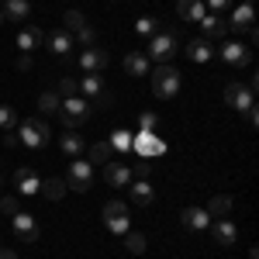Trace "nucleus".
I'll return each instance as SVG.
<instances>
[{
  "label": "nucleus",
  "instance_id": "nucleus-5",
  "mask_svg": "<svg viewBox=\"0 0 259 259\" xmlns=\"http://www.w3.org/2000/svg\"><path fill=\"white\" fill-rule=\"evenodd\" d=\"M66 187L76 190V194H87L94 187V162L76 156V159L69 162V169H66Z\"/></svg>",
  "mask_w": 259,
  "mask_h": 259
},
{
  "label": "nucleus",
  "instance_id": "nucleus-12",
  "mask_svg": "<svg viewBox=\"0 0 259 259\" xmlns=\"http://www.w3.org/2000/svg\"><path fill=\"white\" fill-rule=\"evenodd\" d=\"M80 69L83 73H100L107 62H111V56H107V49H100V45H90V49H83L80 52Z\"/></svg>",
  "mask_w": 259,
  "mask_h": 259
},
{
  "label": "nucleus",
  "instance_id": "nucleus-43",
  "mask_svg": "<svg viewBox=\"0 0 259 259\" xmlns=\"http://www.w3.org/2000/svg\"><path fill=\"white\" fill-rule=\"evenodd\" d=\"M0 259H18V256H14L11 249H0Z\"/></svg>",
  "mask_w": 259,
  "mask_h": 259
},
{
  "label": "nucleus",
  "instance_id": "nucleus-22",
  "mask_svg": "<svg viewBox=\"0 0 259 259\" xmlns=\"http://www.w3.org/2000/svg\"><path fill=\"white\" fill-rule=\"evenodd\" d=\"M200 28H204V38H225V35H228V21L221 18V14H211V11H207V14H204V18L197 21Z\"/></svg>",
  "mask_w": 259,
  "mask_h": 259
},
{
  "label": "nucleus",
  "instance_id": "nucleus-23",
  "mask_svg": "<svg viewBox=\"0 0 259 259\" xmlns=\"http://www.w3.org/2000/svg\"><path fill=\"white\" fill-rule=\"evenodd\" d=\"M59 149H62V156H69V159H76V156H80V152L87 149V145H83V135H80V132H73V128H66V132L59 135Z\"/></svg>",
  "mask_w": 259,
  "mask_h": 259
},
{
  "label": "nucleus",
  "instance_id": "nucleus-4",
  "mask_svg": "<svg viewBox=\"0 0 259 259\" xmlns=\"http://www.w3.org/2000/svg\"><path fill=\"white\" fill-rule=\"evenodd\" d=\"M18 142L21 145H28V149H41L45 142H49V124L45 118H28V121H18Z\"/></svg>",
  "mask_w": 259,
  "mask_h": 259
},
{
  "label": "nucleus",
  "instance_id": "nucleus-15",
  "mask_svg": "<svg viewBox=\"0 0 259 259\" xmlns=\"http://www.w3.org/2000/svg\"><path fill=\"white\" fill-rule=\"evenodd\" d=\"M135 152H139L142 159H156V156H162L166 152V145H162L159 139H156V132H139L135 135V145H132Z\"/></svg>",
  "mask_w": 259,
  "mask_h": 259
},
{
  "label": "nucleus",
  "instance_id": "nucleus-41",
  "mask_svg": "<svg viewBox=\"0 0 259 259\" xmlns=\"http://www.w3.org/2000/svg\"><path fill=\"white\" fill-rule=\"evenodd\" d=\"M0 211L14 214V211H21V207H18V200H14V197H7V200H0Z\"/></svg>",
  "mask_w": 259,
  "mask_h": 259
},
{
  "label": "nucleus",
  "instance_id": "nucleus-33",
  "mask_svg": "<svg viewBox=\"0 0 259 259\" xmlns=\"http://www.w3.org/2000/svg\"><path fill=\"white\" fill-rule=\"evenodd\" d=\"M18 128V111L11 104H0V132H14Z\"/></svg>",
  "mask_w": 259,
  "mask_h": 259
},
{
  "label": "nucleus",
  "instance_id": "nucleus-9",
  "mask_svg": "<svg viewBox=\"0 0 259 259\" xmlns=\"http://www.w3.org/2000/svg\"><path fill=\"white\" fill-rule=\"evenodd\" d=\"M11 228H14V235L24 242H38L41 239V228L35 225V218L28 214V211H14L11 214Z\"/></svg>",
  "mask_w": 259,
  "mask_h": 259
},
{
  "label": "nucleus",
  "instance_id": "nucleus-19",
  "mask_svg": "<svg viewBox=\"0 0 259 259\" xmlns=\"http://www.w3.org/2000/svg\"><path fill=\"white\" fill-rule=\"evenodd\" d=\"M211 239L218 242V245H235L239 242V225L228 218H214L211 221Z\"/></svg>",
  "mask_w": 259,
  "mask_h": 259
},
{
  "label": "nucleus",
  "instance_id": "nucleus-25",
  "mask_svg": "<svg viewBox=\"0 0 259 259\" xmlns=\"http://www.w3.org/2000/svg\"><path fill=\"white\" fill-rule=\"evenodd\" d=\"M177 14L180 21H200L207 14V7H204V0H177Z\"/></svg>",
  "mask_w": 259,
  "mask_h": 259
},
{
  "label": "nucleus",
  "instance_id": "nucleus-45",
  "mask_svg": "<svg viewBox=\"0 0 259 259\" xmlns=\"http://www.w3.org/2000/svg\"><path fill=\"white\" fill-rule=\"evenodd\" d=\"M0 24H4V11H0Z\"/></svg>",
  "mask_w": 259,
  "mask_h": 259
},
{
  "label": "nucleus",
  "instance_id": "nucleus-44",
  "mask_svg": "<svg viewBox=\"0 0 259 259\" xmlns=\"http://www.w3.org/2000/svg\"><path fill=\"white\" fill-rule=\"evenodd\" d=\"M242 4H256V0H242Z\"/></svg>",
  "mask_w": 259,
  "mask_h": 259
},
{
  "label": "nucleus",
  "instance_id": "nucleus-13",
  "mask_svg": "<svg viewBox=\"0 0 259 259\" xmlns=\"http://www.w3.org/2000/svg\"><path fill=\"white\" fill-rule=\"evenodd\" d=\"M256 7L252 4H232V18H228V31H249L256 28Z\"/></svg>",
  "mask_w": 259,
  "mask_h": 259
},
{
  "label": "nucleus",
  "instance_id": "nucleus-27",
  "mask_svg": "<svg viewBox=\"0 0 259 259\" xmlns=\"http://www.w3.org/2000/svg\"><path fill=\"white\" fill-rule=\"evenodd\" d=\"M59 104H62V97L56 94V90H45L38 97V114L41 118H52V114H59Z\"/></svg>",
  "mask_w": 259,
  "mask_h": 259
},
{
  "label": "nucleus",
  "instance_id": "nucleus-2",
  "mask_svg": "<svg viewBox=\"0 0 259 259\" xmlns=\"http://www.w3.org/2000/svg\"><path fill=\"white\" fill-rule=\"evenodd\" d=\"M90 111H94V104H90L87 97H80V94H76V97H66L59 104L62 128H73V132H76V128H83V124L90 121Z\"/></svg>",
  "mask_w": 259,
  "mask_h": 259
},
{
  "label": "nucleus",
  "instance_id": "nucleus-8",
  "mask_svg": "<svg viewBox=\"0 0 259 259\" xmlns=\"http://www.w3.org/2000/svg\"><path fill=\"white\" fill-rule=\"evenodd\" d=\"M225 104L228 107H235V111H249V107H256V90H249L245 83H228L225 87Z\"/></svg>",
  "mask_w": 259,
  "mask_h": 259
},
{
  "label": "nucleus",
  "instance_id": "nucleus-3",
  "mask_svg": "<svg viewBox=\"0 0 259 259\" xmlns=\"http://www.w3.org/2000/svg\"><path fill=\"white\" fill-rule=\"evenodd\" d=\"M149 76H152V94L159 100H173L180 94V87H183L180 69H173L169 62H166V66H156V73H149Z\"/></svg>",
  "mask_w": 259,
  "mask_h": 259
},
{
  "label": "nucleus",
  "instance_id": "nucleus-29",
  "mask_svg": "<svg viewBox=\"0 0 259 259\" xmlns=\"http://www.w3.org/2000/svg\"><path fill=\"white\" fill-rule=\"evenodd\" d=\"M87 152H90V162H111L114 156H118L111 142H94V145H90Z\"/></svg>",
  "mask_w": 259,
  "mask_h": 259
},
{
  "label": "nucleus",
  "instance_id": "nucleus-6",
  "mask_svg": "<svg viewBox=\"0 0 259 259\" xmlns=\"http://www.w3.org/2000/svg\"><path fill=\"white\" fill-rule=\"evenodd\" d=\"M128 204H121V200H111V204H104V225H107V232H114V235H124L128 232Z\"/></svg>",
  "mask_w": 259,
  "mask_h": 259
},
{
  "label": "nucleus",
  "instance_id": "nucleus-32",
  "mask_svg": "<svg viewBox=\"0 0 259 259\" xmlns=\"http://www.w3.org/2000/svg\"><path fill=\"white\" fill-rule=\"evenodd\" d=\"M83 24H87V18H83V11H66V14H62V28H66L69 35H76V31H80Z\"/></svg>",
  "mask_w": 259,
  "mask_h": 259
},
{
  "label": "nucleus",
  "instance_id": "nucleus-24",
  "mask_svg": "<svg viewBox=\"0 0 259 259\" xmlns=\"http://www.w3.org/2000/svg\"><path fill=\"white\" fill-rule=\"evenodd\" d=\"M124 73L128 76H149L152 73V62L145 59V52H128L124 56Z\"/></svg>",
  "mask_w": 259,
  "mask_h": 259
},
{
  "label": "nucleus",
  "instance_id": "nucleus-40",
  "mask_svg": "<svg viewBox=\"0 0 259 259\" xmlns=\"http://www.w3.org/2000/svg\"><path fill=\"white\" fill-rule=\"evenodd\" d=\"M232 4H235V0H204V7H207L211 14H221V11H228Z\"/></svg>",
  "mask_w": 259,
  "mask_h": 259
},
{
  "label": "nucleus",
  "instance_id": "nucleus-42",
  "mask_svg": "<svg viewBox=\"0 0 259 259\" xmlns=\"http://www.w3.org/2000/svg\"><path fill=\"white\" fill-rule=\"evenodd\" d=\"M18 69H31V56H21V59H18Z\"/></svg>",
  "mask_w": 259,
  "mask_h": 259
},
{
  "label": "nucleus",
  "instance_id": "nucleus-18",
  "mask_svg": "<svg viewBox=\"0 0 259 259\" xmlns=\"http://www.w3.org/2000/svg\"><path fill=\"white\" fill-rule=\"evenodd\" d=\"M14 187H18V194L31 197V194L41 190V180H38V173H35L31 166H18V169H14Z\"/></svg>",
  "mask_w": 259,
  "mask_h": 259
},
{
  "label": "nucleus",
  "instance_id": "nucleus-37",
  "mask_svg": "<svg viewBox=\"0 0 259 259\" xmlns=\"http://www.w3.org/2000/svg\"><path fill=\"white\" fill-rule=\"evenodd\" d=\"M56 94H59L62 100H66V97H76V94H80V87H76V80H73V76H62V80H59V90H56Z\"/></svg>",
  "mask_w": 259,
  "mask_h": 259
},
{
  "label": "nucleus",
  "instance_id": "nucleus-26",
  "mask_svg": "<svg viewBox=\"0 0 259 259\" xmlns=\"http://www.w3.org/2000/svg\"><path fill=\"white\" fill-rule=\"evenodd\" d=\"M28 14H31V4H28V0H4V18L28 21Z\"/></svg>",
  "mask_w": 259,
  "mask_h": 259
},
{
  "label": "nucleus",
  "instance_id": "nucleus-39",
  "mask_svg": "<svg viewBox=\"0 0 259 259\" xmlns=\"http://www.w3.org/2000/svg\"><path fill=\"white\" fill-rule=\"evenodd\" d=\"M149 173H152V162H149V159H142V162L132 166V177H135V180H149Z\"/></svg>",
  "mask_w": 259,
  "mask_h": 259
},
{
  "label": "nucleus",
  "instance_id": "nucleus-20",
  "mask_svg": "<svg viewBox=\"0 0 259 259\" xmlns=\"http://www.w3.org/2000/svg\"><path fill=\"white\" fill-rule=\"evenodd\" d=\"M128 200H132L135 207H149V204L156 200V187H152L149 180H132V183H128Z\"/></svg>",
  "mask_w": 259,
  "mask_h": 259
},
{
  "label": "nucleus",
  "instance_id": "nucleus-10",
  "mask_svg": "<svg viewBox=\"0 0 259 259\" xmlns=\"http://www.w3.org/2000/svg\"><path fill=\"white\" fill-rule=\"evenodd\" d=\"M41 45H49L59 59H69L73 56V49H76V41H73V35L66 31V28H56V31H45V41Z\"/></svg>",
  "mask_w": 259,
  "mask_h": 259
},
{
  "label": "nucleus",
  "instance_id": "nucleus-16",
  "mask_svg": "<svg viewBox=\"0 0 259 259\" xmlns=\"http://www.w3.org/2000/svg\"><path fill=\"white\" fill-rule=\"evenodd\" d=\"M104 180H107V187H128L135 177H132V166L128 162L111 159V162H104Z\"/></svg>",
  "mask_w": 259,
  "mask_h": 259
},
{
  "label": "nucleus",
  "instance_id": "nucleus-36",
  "mask_svg": "<svg viewBox=\"0 0 259 259\" xmlns=\"http://www.w3.org/2000/svg\"><path fill=\"white\" fill-rule=\"evenodd\" d=\"M156 128H159V114H156V111H142L139 132H156Z\"/></svg>",
  "mask_w": 259,
  "mask_h": 259
},
{
  "label": "nucleus",
  "instance_id": "nucleus-35",
  "mask_svg": "<svg viewBox=\"0 0 259 259\" xmlns=\"http://www.w3.org/2000/svg\"><path fill=\"white\" fill-rule=\"evenodd\" d=\"M124 245H128V252L142 256V252H145V235H139V232H124Z\"/></svg>",
  "mask_w": 259,
  "mask_h": 259
},
{
  "label": "nucleus",
  "instance_id": "nucleus-11",
  "mask_svg": "<svg viewBox=\"0 0 259 259\" xmlns=\"http://www.w3.org/2000/svg\"><path fill=\"white\" fill-rule=\"evenodd\" d=\"M180 225H183L187 232L200 235V232L211 228V214H207L204 207H183V211H180Z\"/></svg>",
  "mask_w": 259,
  "mask_h": 259
},
{
  "label": "nucleus",
  "instance_id": "nucleus-31",
  "mask_svg": "<svg viewBox=\"0 0 259 259\" xmlns=\"http://www.w3.org/2000/svg\"><path fill=\"white\" fill-rule=\"evenodd\" d=\"M135 31H139L142 38H152V35L159 31V18H152V14H142V18L135 21Z\"/></svg>",
  "mask_w": 259,
  "mask_h": 259
},
{
  "label": "nucleus",
  "instance_id": "nucleus-46",
  "mask_svg": "<svg viewBox=\"0 0 259 259\" xmlns=\"http://www.w3.org/2000/svg\"><path fill=\"white\" fill-rule=\"evenodd\" d=\"M0 183H4V173H0Z\"/></svg>",
  "mask_w": 259,
  "mask_h": 259
},
{
  "label": "nucleus",
  "instance_id": "nucleus-21",
  "mask_svg": "<svg viewBox=\"0 0 259 259\" xmlns=\"http://www.w3.org/2000/svg\"><path fill=\"white\" fill-rule=\"evenodd\" d=\"M41 41H45V31H41L38 24H28V28H21V31H18V49L24 52V56H31Z\"/></svg>",
  "mask_w": 259,
  "mask_h": 259
},
{
  "label": "nucleus",
  "instance_id": "nucleus-14",
  "mask_svg": "<svg viewBox=\"0 0 259 259\" xmlns=\"http://www.w3.org/2000/svg\"><path fill=\"white\" fill-rule=\"evenodd\" d=\"M218 56L228 62V66H249V62H252V49L242 45V41H225L218 49Z\"/></svg>",
  "mask_w": 259,
  "mask_h": 259
},
{
  "label": "nucleus",
  "instance_id": "nucleus-28",
  "mask_svg": "<svg viewBox=\"0 0 259 259\" xmlns=\"http://www.w3.org/2000/svg\"><path fill=\"white\" fill-rule=\"evenodd\" d=\"M107 142L114 145V152H132V145H135V135H132L128 128H114Z\"/></svg>",
  "mask_w": 259,
  "mask_h": 259
},
{
  "label": "nucleus",
  "instance_id": "nucleus-7",
  "mask_svg": "<svg viewBox=\"0 0 259 259\" xmlns=\"http://www.w3.org/2000/svg\"><path fill=\"white\" fill-rule=\"evenodd\" d=\"M76 87H80V94H83L87 100H100V107H111V94L104 90L100 73H83L80 80H76Z\"/></svg>",
  "mask_w": 259,
  "mask_h": 259
},
{
  "label": "nucleus",
  "instance_id": "nucleus-38",
  "mask_svg": "<svg viewBox=\"0 0 259 259\" xmlns=\"http://www.w3.org/2000/svg\"><path fill=\"white\" fill-rule=\"evenodd\" d=\"M76 38H80V45H83V49H90V45H97V31H94L90 24H83L80 31H76Z\"/></svg>",
  "mask_w": 259,
  "mask_h": 259
},
{
  "label": "nucleus",
  "instance_id": "nucleus-1",
  "mask_svg": "<svg viewBox=\"0 0 259 259\" xmlns=\"http://www.w3.org/2000/svg\"><path fill=\"white\" fill-rule=\"evenodd\" d=\"M145 49H149V52H145V59H149V62L166 66V62L180 52V35H177V31H169V28H159V31L149 38V45H145Z\"/></svg>",
  "mask_w": 259,
  "mask_h": 259
},
{
  "label": "nucleus",
  "instance_id": "nucleus-34",
  "mask_svg": "<svg viewBox=\"0 0 259 259\" xmlns=\"http://www.w3.org/2000/svg\"><path fill=\"white\" fill-rule=\"evenodd\" d=\"M41 190H45V197H49V200H62V194H66L69 187H66V180H45Z\"/></svg>",
  "mask_w": 259,
  "mask_h": 259
},
{
  "label": "nucleus",
  "instance_id": "nucleus-17",
  "mask_svg": "<svg viewBox=\"0 0 259 259\" xmlns=\"http://www.w3.org/2000/svg\"><path fill=\"white\" fill-rule=\"evenodd\" d=\"M180 52L187 56V59H194V62H211V56H214V45H211V38H190L187 45H180Z\"/></svg>",
  "mask_w": 259,
  "mask_h": 259
},
{
  "label": "nucleus",
  "instance_id": "nucleus-30",
  "mask_svg": "<svg viewBox=\"0 0 259 259\" xmlns=\"http://www.w3.org/2000/svg\"><path fill=\"white\" fill-rule=\"evenodd\" d=\"M232 204H235V200L228 197V194H218V197H211V204H207L204 211H207V214H214V218H225V214L232 211Z\"/></svg>",
  "mask_w": 259,
  "mask_h": 259
}]
</instances>
